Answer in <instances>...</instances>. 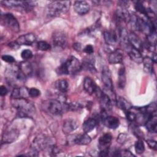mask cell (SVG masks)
<instances>
[{"label": "cell", "instance_id": "cell-1", "mask_svg": "<svg viewBox=\"0 0 157 157\" xmlns=\"http://www.w3.org/2000/svg\"><path fill=\"white\" fill-rule=\"evenodd\" d=\"M5 77L7 82L12 86L20 87L25 82L26 76L23 73L19 66L10 65L5 71Z\"/></svg>", "mask_w": 157, "mask_h": 157}, {"label": "cell", "instance_id": "cell-2", "mask_svg": "<svg viewBox=\"0 0 157 157\" xmlns=\"http://www.w3.org/2000/svg\"><path fill=\"white\" fill-rule=\"evenodd\" d=\"M12 104L20 117H30L35 113L34 105L26 98L12 99Z\"/></svg>", "mask_w": 157, "mask_h": 157}, {"label": "cell", "instance_id": "cell-3", "mask_svg": "<svg viewBox=\"0 0 157 157\" xmlns=\"http://www.w3.org/2000/svg\"><path fill=\"white\" fill-rule=\"evenodd\" d=\"M82 68V64L75 56H69L57 69V73L61 74H75Z\"/></svg>", "mask_w": 157, "mask_h": 157}, {"label": "cell", "instance_id": "cell-4", "mask_svg": "<svg viewBox=\"0 0 157 157\" xmlns=\"http://www.w3.org/2000/svg\"><path fill=\"white\" fill-rule=\"evenodd\" d=\"M70 5L71 2L68 1H53L47 6L46 14L49 17H56L66 13L69 10Z\"/></svg>", "mask_w": 157, "mask_h": 157}, {"label": "cell", "instance_id": "cell-5", "mask_svg": "<svg viewBox=\"0 0 157 157\" xmlns=\"http://www.w3.org/2000/svg\"><path fill=\"white\" fill-rule=\"evenodd\" d=\"M102 82L104 85V92L107 94L111 99H115V95L113 92V82L111 78L110 72L107 66H104L102 71Z\"/></svg>", "mask_w": 157, "mask_h": 157}, {"label": "cell", "instance_id": "cell-6", "mask_svg": "<svg viewBox=\"0 0 157 157\" xmlns=\"http://www.w3.org/2000/svg\"><path fill=\"white\" fill-rule=\"evenodd\" d=\"M42 107L45 112L53 115H61L64 109L63 104L56 99H48L44 101Z\"/></svg>", "mask_w": 157, "mask_h": 157}, {"label": "cell", "instance_id": "cell-7", "mask_svg": "<svg viewBox=\"0 0 157 157\" xmlns=\"http://www.w3.org/2000/svg\"><path fill=\"white\" fill-rule=\"evenodd\" d=\"M1 23L15 33H18L20 31L19 23L12 13H7L2 14L1 16Z\"/></svg>", "mask_w": 157, "mask_h": 157}, {"label": "cell", "instance_id": "cell-8", "mask_svg": "<svg viewBox=\"0 0 157 157\" xmlns=\"http://www.w3.org/2000/svg\"><path fill=\"white\" fill-rule=\"evenodd\" d=\"M52 43L55 50H62L65 48L67 44L66 34L61 31H56L52 35Z\"/></svg>", "mask_w": 157, "mask_h": 157}, {"label": "cell", "instance_id": "cell-9", "mask_svg": "<svg viewBox=\"0 0 157 157\" xmlns=\"http://www.w3.org/2000/svg\"><path fill=\"white\" fill-rule=\"evenodd\" d=\"M5 6L9 8L20 9L23 10H30L34 6L35 2L22 1H3L1 2Z\"/></svg>", "mask_w": 157, "mask_h": 157}, {"label": "cell", "instance_id": "cell-10", "mask_svg": "<svg viewBox=\"0 0 157 157\" xmlns=\"http://www.w3.org/2000/svg\"><path fill=\"white\" fill-rule=\"evenodd\" d=\"M96 95L100 99L102 110L106 112L110 110L112 108V99L110 98L102 90L98 92Z\"/></svg>", "mask_w": 157, "mask_h": 157}, {"label": "cell", "instance_id": "cell-11", "mask_svg": "<svg viewBox=\"0 0 157 157\" xmlns=\"http://www.w3.org/2000/svg\"><path fill=\"white\" fill-rule=\"evenodd\" d=\"M78 126L77 120L72 118H67L63 121V131L64 134H69L75 130Z\"/></svg>", "mask_w": 157, "mask_h": 157}, {"label": "cell", "instance_id": "cell-12", "mask_svg": "<svg viewBox=\"0 0 157 157\" xmlns=\"http://www.w3.org/2000/svg\"><path fill=\"white\" fill-rule=\"evenodd\" d=\"M74 8L78 14L84 15L89 12L90 7L85 1H77L74 2Z\"/></svg>", "mask_w": 157, "mask_h": 157}, {"label": "cell", "instance_id": "cell-13", "mask_svg": "<svg viewBox=\"0 0 157 157\" xmlns=\"http://www.w3.org/2000/svg\"><path fill=\"white\" fill-rule=\"evenodd\" d=\"M126 49L131 60H132L137 64H140L142 63L143 57L141 55L140 52L131 46V45H129Z\"/></svg>", "mask_w": 157, "mask_h": 157}, {"label": "cell", "instance_id": "cell-14", "mask_svg": "<svg viewBox=\"0 0 157 157\" xmlns=\"http://www.w3.org/2000/svg\"><path fill=\"white\" fill-rule=\"evenodd\" d=\"M104 38L107 44L110 45H113L117 44L118 40H119L118 31H105L104 33Z\"/></svg>", "mask_w": 157, "mask_h": 157}, {"label": "cell", "instance_id": "cell-15", "mask_svg": "<svg viewBox=\"0 0 157 157\" xmlns=\"http://www.w3.org/2000/svg\"><path fill=\"white\" fill-rule=\"evenodd\" d=\"M36 40V36L33 33H28L20 36L16 40V42L20 45H31Z\"/></svg>", "mask_w": 157, "mask_h": 157}, {"label": "cell", "instance_id": "cell-16", "mask_svg": "<svg viewBox=\"0 0 157 157\" xmlns=\"http://www.w3.org/2000/svg\"><path fill=\"white\" fill-rule=\"evenodd\" d=\"M129 42L131 46L137 49L139 52L143 50V44L140 38L133 32H131L128 34Z\"/></svg>", "mask_w": 157, "mask_h": 157}, {"label": "cell", "instance_id": "cell-17", "mask_svg": "<svg viewBox=\"0 0 157 157\" xmlns=\"http://www.w3.org/2000/svg\"><path fill=\"white\" fill-rule=\"evenodd\" d=\"M102 123L107 128L112 129L117 128L120 124L118 118L113 116H105L102 119Z\"/></svg>", "mask_w": 157, "mask_h": 157}, {"label": "cell", "instance_id": "cell-18", "mask_svg": "<svg viewBox=\"0 0 157 157\" xmlns=\"http://www.w3.org/2000/svg\"><path fill=\"white\" fill-rule=\"evenodd\" d=\"M145 126L147 130L151 133H156L157 131V117L156 112L152 113L146 121Z\"/></svg>", "mask_w": 157, "mask_h": 157}, {"label": "cell", "instance_id": "cell-19", "mask_svg": "<svg viewBox=\"0 0 157 157\" xmlns=\"http://www.w3.org/2000/svg\"><path fill=\"white\" fill-rule=\"evenodd\" d=\"M115 16L117 20L119 22L128 23L130 21L131 15H129L128 11L124 8V7H121L120 9L116 10Z\"/></svg>", "mask_w": 157, "mask_h": 157}, {"label": "cell", "instance_id": "cell-20", "mask_svg": "<svg viewBox=\"0 0 157 157\" xmlns=\"http://www.w3.org/2000/svg\"><path fill=\"white\" fill-rule=\"evenodd\" d=\"M29 89L26 87H15L11 94L12 99L26 98L29 96Z\"/></svg>", "mask_w": 157, "mask_h": 157}, {"label": "cell", "instance_id": "cell-21", "mask_svg": "<svg viewBox=\"0 0 157 157\" xmlns=\"http://www.w3.org/2000/svg\"><path fill=\"white\" fill-rule=\"evenodd\" d=\"M123 58V54L120 50H116L110 53L108 57V61L109 63L112 64H118L122 62Z\"/></svg>", "mask_w": 157, "mask_h": 157}, {"label": "cell", "instance_id": "cell-22", "mask_svg": "<svg viewBox=\"0 0 157 157\" xmlns=\"http://www.w3.org/2000/svg\"><path fill=\"white\" fill-rule=\"evenodd\" d=\"M118 36H119V41L121 44L125 48V49L130 45L128 39V34L126 29L124 28L121 27L118 30Z\"/></svg>", "mask_w": 157, "mask_h": 157}, {"label": "cell", "instance_id": "cell-23", "mask_svg": "<svg viewBox=\"0 0 157 157\" xmlns=\"http://www.w3.org/2000/svg\"><path fill=\"white\" fill-rule=\"evenodd\" d=\"M97 88L94 82L89 77H86L83 81V88L89 94H93L94 93Z\"/></svg>", "mask_w": 157, "mask_h": 157}, {"label": "cell", "instance_id": "cell-24", "mask_svg": "<svg viewBox=\"0 0 157 157\" xmlns=\"http://www.w3.org/2000/svg\"><path fill=\"white\" fill-rule=\"evenodd\" d=\"M98 124V121L94 118L87 119L83 124V130L85 133H88L93 131Z\"/></svg>", "mask_w": 157, "mask_h": 157}, {"label": "cell", "instance_id": "cell-25", "mask_svg": "<svg viewBox=\"0 0 157 157\" xmlns=\"http://www.w3.org/2000/svg\"><path fill=\"white\" fill-rule=\"evenodd\" d=\"M112 140V136L109 133H106L101 136L99 139V147L100 150L109 148V145Z\"/></svg>", "mask_w": 157, "mask_h": 157}, {"label": "cell", "instance_id": "cell-26", "mask_svg": "<svg viewBox=\"0 0 157 157\" xmlns=\"http://www.w3.org/2000/svg\"><path fill=\"white\" fill-rule=\"evenodd\" d=\"M91 141V137L86 134H83L77 136L75 138H74L73 142L78 145H85L90 144Z\"/></svg>", "mask_w": 157, "mask_h": 157}, {"label": "cell", "instance_id": "cell-27", "mask_svg": "<svg viewBox=\"0 0 157 157\" xmlns=\"http://www.w3.org/2000/svg\"><path fill=\"white\" fill-rule=\"evenodd\" d=\"M19 67L23 73L27 77L31 76L33 73V67L31 64L27 61L21 62L19 64Z\"/></svg>", "mask_w": 157, "mask_h": 157}, {"label": "cell", "instance_id": "cell-28", "mask_svg": "<svg viewBox=\"0 0 157 157\" xmlns=\"http://www.w3.org/2000/svg\"><path fill=\"white\" fill-rule=\"evenodd\" d=\"M126 84V72L124 66L120 67L118 70V86L120 89H123Z\"/></svg>", "mask_w": 157, "mask_h": 157}, {"label": "cell", "instance_id": "cell-29", "mask_svg": "<svg viewBox=\"0 0 157 157\" xmlns=\"http://www.w3.org/2000/svg\"><path fill=\"white\" fill-rule=\"evenodd\" d=\"M55 88L57 90H58L59 91L64 93H66L69 88V84L68 82L64 79H61V80H57L55 83Z\"/></svg>", "mask_w": 157, "mask_h": 157}, {"label": "cell", "instance_id": "cell-30", "mask_svg": "<svg viewBox=\"0 0 157 157\" xmlns=\"http://www.w3.org/2000/svg\"><path fill=\"white\" fill-rule=\"evenodd\" d=\"M117 103L119 108H120L124 112H126L132 108L130 103L128 102L124 98L122 97H119L117 99Z\"/></svg>", "mask_w": 157, "mask_h": 157}, {"label": "cell", "instance_id": "cell-31", "mask_svg": "<svg viewBox=\"0 0 157 157\" xmlns=\"http://www.w3.org/2000/svg\"><path fill=\"white\" fill-rule=\"evenodd\" d=\"M142 63H144V71L149 74H152L153 71V61L151 58L145 57L143 58Z\"/></svg>", "mask_w": 157, "mask_h": 157}, {"label": "cell", "instance_id": "cell-32", "mask_svg": "<svg viewBox=\"0 0 157 157\" xmlns=\"http://www.w3.org/2000/svg\"><path fill=\"white\" fill-rule=\"evenodd\" d=\"M17 137H18L17 132H16L15 130H10L4 133L2 139L4 142L7 143H11L13 141H14Z\"/></svg>", "mask_w": 157, "mask_h": 157}, {"label": "cell", "instance_id": "cell-33", "mask_svg": "<svg viewBox=\"0 0 157 157\" xmlns=\"http://www.w3.org/2000/svg\"><path fill=\"white\" fill-rule=\"evenodd\" d=\"M91 58H88L86 60H85L83 63V64H82V67H83L85 69H86V70L91 72H95L96 71V68L94 67V64L93 63V61L90 59Z\"/></svg>", "mask_w": 157, "mask_h": 157}, {"label": "cell", "instance_id": "cell-34", "mask_svg": "<svg viewBox=\"0 0 157 157\" xmlns=\"http://www.w3.org/2000/svg\"><path fill=\"white\" fill-rule=\"evenodd\" d=\"M145 146L143 141L139 139L135 143V150L137 154H141L144 151Z\"/></svg>", "mask_w": 157, "mask_h": 157}, {"label": "cell", "instance_id": "cell-35", "mask_svg": "<svg viewBox=\"0 0 157 157\" xmlns=\"http://www.w3.org/2000/svg\"><path fill=\"white\" fill-rule=\"evenodd\" d=\"M37 47L39 50H42V51L48 50L51 48V45L48 43H47V42L44 41V40L38 42L37 44Z\"/></svg>", "mask_w": 157, "mask_h": 157}, {"label": "cell", "instance_id": "cell-36", "mask_svg": "<svg viewBox=\"0 0 157 157\" xmlns=\"http://www.w3.org/2000/svg\"><path fill=\"white\" fill-rule=\"evenodd\" d=\"M66 108L72 111H76L81 109L82 108V106L80 104L77 103V102H71L69 103L68 104L66 105Z\"/></svg>", "mask_w": 157, "mask_h": 157}, {"label": "cell", "instance_id": "cell-37", "mask_svg": "<svg viewBox=\"0 0 157 157\" xmlns=\"http://www.w3.org/2000/svg\"><path fill=\"white\" fill-rule=\"evenodd\" d=\"M114 156H134V155L131 153V151L127 150H123L120 151H117L115 152Z\"/></svg>", "mask_w": 157, "mask_h": 157}, {"label": "cell", "instance_id": "cell-38", "mask_svg": "<svg viewBox=\"0 0 157 157\" xmlns=\"http://www.w3.org/2000/svg\"><path fill=\"white\" fill-rule=\"evenodd\" d=\"M135 9H136L137 11L141 13H143L145 15L146 12H147V9L145 7H144V6L143 5V4H142L140 2H137L136 5H135Z\"/></svg>", "mask_w": 157, "mask_h": 157}, {"label": "cell", "instance_id": "cell-39", "mask_svg": "<svg viewBox=\"0 0 157 157\" xmlns=\"http://www.w3.org/2000/svg\"><path fill=\"white\" fill-rule=\"evenodd\" d=\"M131 109L126 112H125V114L126 115L127 119L131 121V122H134L136 120V117H137V114L131 111Z\"/></svg>", "mask_w": 157, "mask_h": 157}, {"label": "cell", "instance_id": "cell-40", "mask_svg": "<svg viewBox=\"0 0 157 157\" xmlns=\"http://www.w3.org/2000/svg\"><path fill=\"white\" fill-rule=\"evenodd\" d=\"M29 96L32 98H37L40 96V91L36 88H31L29 89Z\"/></svg>", "mask_w": 157, "mask_h": 157}, {"label": "cell", "instance_id": "cell-41", "mask_svg": "<svg viewBox=\"0 0 157 157\" xmlns=\"http://www.w3.org/2000/svg\"><path fill=\"white\" fill-rule=\"evenodd\" d=\"M21 56L24 59H30L33 57V53L30 50H24L21 53Z\"/></svg>", "mask_w": 157, "mask_h": 157}, {"label": "cell", "instance_id": "cell-42", "mask_svg": "<svg viewBox=\"0 0 157 157\" xmlns=\"http://www.w3.org/2000/svg\"><path fill=\"white\" fill-rule=\"evenodd\" d=\"M2 59L7 63H12L15 61L14 58L10 55H4L2 56Z\"/></svg>", "mask_w": 157, "mask_h": 157}, {"label": "cell", "instance_id": "cell-43", "mask_svg": "<svg viewBox=\"0 0 157 157\" xmlns=\"http://www.w3.org/2000/svg\"><path fill=\"white\" fill-rule=\"evenodd\" d=\"M83 51L87 54L91 55L94 52V48L91 45H87L83 49Z\"/></svg>", "mask_w": 157, "mask_h": 157}, {"label": "cell", "instance_id": "cell-44", "mask_svg": "<svg viewBox=\"0 0 157 157\" xmlns=\"http://www.w3.org/2000/svg\"><path fill=\"white\" fill-rule=\"evenodd\" d=\"M147 142L148 146L151 148H152V149H153L155 150H156V142L155 140H147Z\"/></svg>", "mask_w": 157, "mask_h": 157}, {"label": "cell", "instance_id": "cell-45", "mask_svg": "<svg viewBox=\"0 0 157 157\" xmlns=\"http://www.w3.org/2000/svg\"><path fill=\"white\" fill-rule=\"evenodd\" d=\"M133 132H134V133L137 137H139V138H141L142 137V138H143V133H142V131H141L139 129H138L137 127H136V126H134V127H133Z\"/></svg>", "mask_w": 157, "mask_h": 157}, {"label": "cell", "instance_id": "cell-46", "mask_svg": "<svg viewBox=\"0 0 157 157\" xmlns=\"http://www.w3.org/2000/svg\"><path fill=\"white\" fill-rule=\"evenodd\" d=\"M109 148H106L101 150V151H100L99 155L100 156H107L109 155Z\"/></svg>", "mask_w": 157, "mask_h": 157}, {"label": "cell", "instance_id": "cell-47", "mask_svg": "<svg viewBox=\"0 0 157 157\" xmlns=\"http://www.w3.org/2000/svg\"><path fill=\"white\" fill-rule=\"evenodd\" d=\"M7 92H8V91L6 86H4L3 85H1L0 86V94L1 96H4L6 95Z\"/></svg>", "mask_w": 157, "mask_h": 157}, {"label": "cell", "instance_id": "cell-48", "mask_svg": "<svg viewBox=\"0 0 157 157\" xmlns=\"http://www.w3.org/2000/svg\"><path fill=\"white\" fill-rule=\"evenodd\" d=\"M20 45L15 41V42H11L9 44V47H10L12 48L13 49H15V50H17L18 48Z\"/></svg>", "mask_w": 157, "mask_h": 157}]
</instances>
